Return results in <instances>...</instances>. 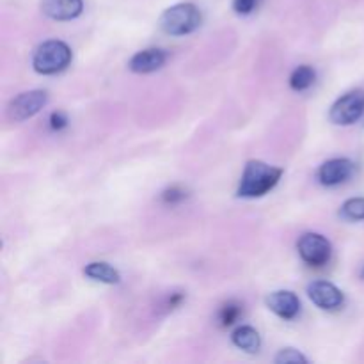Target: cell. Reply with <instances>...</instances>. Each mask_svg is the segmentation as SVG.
Listing matches in <instances>:
<instances>
[{"mask_svg":"<svg viewBox=\"0 0 364 364\" xmlns=\"http://www.w3.org/2000/svg\"><path fill=\"white\" fill-rule=\"evenodd\" d=\"M283 176V169L269 166L262 160H249L242 174L238 196L240 198H262L272 191Z\"/></svg>","mask_w":364,"mask_h":364,"instance_id":"obj_1","label":"cell"},{"mask_svg":"<svg viewBox=\"0 0 364 364\" xmlns=\"http://www.w3.org/2000/svg\"><path fill=\"white\" fill-rule=\"evenodd\" d=\"M201 21V11L194 4H176L164 11L160 16V27L169 36H185L199 28Z\"/></svg>","mask_w":364,"mask_h":364,"instance_id":"obj_2","label":"cell"},{"mask_svg":"<svg viewBox=\"0 0 364 364\" xmlns=\"http://www.w3.org/2000/svg\"><path fill=\"white\" fill-rule=\"evenodd\" d=\"M71 63V48L63 41H46L36 48L32 66L41 75H53L63 71Z\"/></svg>","mask_w":364,"mask_h":364,"instance_id":"obj_3","label":"cell"},{"mask_svg":"<svg viewBox=\"0 0 364 364\" xmlns=\"http://www.w3.org/2000/svg\"><path fill=\"white\" fill-rule=\"evenodd\" d=\"M297 249L301 258L311 267L326 265L331 259V252H333L331 242L318 233L302 235L297 244Z\"/></svg>","mask_w":364,"mask_h":364,"instance_id":"obj_4","label":"cell"},{"mask_svg":"<svg viewBox=\"0 0 364 364\" xmlns=\"http://www.w3.org/2000/svg\"><path fill=\"white\" fill-rule=\"evenodd\" d=\"M364 114V91L355 89V91L347 92L341 96L331 109V121L336 124H352Z\"/></svg>","mask_w":364,"mask_h":364,"instance_id":"obj_5","label":"cell"},{"mask_svg":"<svg viewBox=\"0 0 364 364\" xmlns=\"http://www.w3.org/2000/svg\"><path fill=\"white\" fill-rule=\"evenodd\" d=\"M46 102H48V96H46L45 91L21 92L20 96L11 100V103L7 105V117L11 121L20 123V121L36 116L46 105Z\"/></svg>","mask_w":364,"mask_h":364,"instance_id":"obj_6","label":"cell"},{"mask_svg":"<svg viewBox=\"0 0 364 364\" xmlns=\"http://www.w3.org/2000/svg\"><path fill=\"white\" fill-rule=\"evenodd\" d=\"M308 295L320 309H327V311L340 309L345 302L340 288L334 287L333 283H327V281H315V283L309 284Z\"/></svg>","mask_w":364,"mask_h":364,"instance_id":"obj_7","label":"cell"},{"mask_svg":"<svg viewBox=\"0 0 364 364\" xmlns=\"http://www.w3.org/2000/svg\"><path fill=\"white\" fill-rule=\"evenodd\" d=\"M354 162H350L348 159L327 160V162L318 169V180L322 185L334 187V185H340L343 183V181H347L348 178L354 174Z\"/></svg>","mask_w":364,"mask_h":364,"instance_id":"obj_8","label":"cell"},{"mask_svg":"<svg viewBox=\"0 0 364 364\" xmlns=\"http://www.w3.org/2000/svg\"><path fill=\"white\" fill-rule=\"evenodd\" d=\"M267 306L272 313H276L277 316L284 320H291L299 315L301 311V301H299L297 295L294 291L288 290H279L274 291L267 297Z\"/></svg>","mask_w":364,"mask_h":364,"instance_id":"obj_9","label":"cell"},{"mask_svg":"<svg viewBox=\"0 0 364 364\" xmlns=\"http://www.w3.org/2000/svg\"><path fill=\"white\" fill-rule=\"evenodd\" d=\"M41 9L52 20L68 21L80 16L84 2L82 0H43Z\"/></svg>","mask_w":364,"mask_h":364,"instance_id":"obj_10","label":"cell"},{"mask_svg":"<svg viewBox=\"0 0 364 364\" xmlns=\"http://www.w3.org/2000/svg\"><path fill=\"white\" fill-rule=\"evenodd\" d=\"M167 53L160 48H148L137 52L128 63V68L135 73H151V71L160 70L166 64Z\"/></svg>","mask_w":364,"mask_h":364,"instance_id":"obj_11","label":"cell"},{"mask_svg":"<svg viewBox=\"0 0 364 364\" xmlns=\"http://www.w3.org/2000/svg\"><path fill=\"white\" fill-rule=\"evenodd\" d=\"M231 340H233L235 347L249 352V354H255L262 347V338H259L258 331L249 326H242L235 329L233 334H231Z\"/></svg>","mask_w":364,"mask_h":364,"instance_id":"obj_12","label":"cell"},{"mask_svg":"<svg viewBox=\"0 0 364 364\" xmlns=\"http://www.w3.org/2000/svg\"><path fill=\"white\" fill-rule=\"evenodd\" d=\"M84 274L92 281H98V283H105V284H117L121 281L119 272L116 269L109 265V263H89L87 267L84 269Z\"/></svg>","mask_w":364,"mask_h":364,"instance_id":"obj_13","label":"cell"},{"mask_svg":"<svg viewBox=\"0 0 364 364\" xmlns=\"http://www.w3.org/2000/svg\"><path fill=\"white\" fill-rule=\"evenodd\" d=\"M316 73L311 66H299L290 77V87L294 91H306L315 84Z\"/></svg>","mask_w":364,"mask_h":364,"instance_id":"obj_14","label":"cell"},{"mask_svg":"<svg viewBox=\"0 0 364 364\" xmlns=\"http://www.w3.org/2000/svg\"><path fill=\"white\" fill-rule=\"evenodd\" d=\"M242 316V304L237 301H230L219 309V315H217V320H219L220 327H230L237 322Z\"/></svg>","mask_w":364,"mask_h":364,"instance_id":"obj_15","label":"cell"},{"mask_svg":"<svg viewBox=\"0 0 364 364\" xmlns=\"http://www.w3.org/2000/svg\"><path fill=\"white\" fill-rule=\"evenodd\" d=\"M341 217L348 220H363L364 219V198L348 199L341 206Z\"/></svg>","mask_w":364,"mask_h":364,"instance_id":"obj_16","label":"cell"},{"mask_svg":"<svg viewBox=\"0 0 364 364\" xmlns=\"http://www.w3.org/2000/svg\"><path fill=\"white\" fill-rule=\"evenodd\" d=\"M277 364H288V363H308V359L295 348H283L279 354L276 355Z\"/></svg>","mask_w":364,"mask_h":364,"instance_id":"obj_17","label":"cell"},{"mask_svg":"<svg viewBox=\"0 0 364 364\" xmlns=\"http://www.w3.org/2000/svg\"><path fill=\"white\" fill-rule=\"evenodd\" d=\"M185 198H187V192H185L183 188H180V187H171V188H167V191L162 194L164 201L171 203V205L183 201Z\"/></svg>","mask_w":364,"mask_h":364,"instance_id":"obj_18","label":"cell"},{"mask_svg":"<svg viewBox=\"0 0 364 364\" xmlns=\"http://www.w3.org/2000/svg\"><path fill=\"white\" fill-rule=\"evenodd\" d=\"M258 0H233V9L238 14H249L256 7Z\"/></svg>","mask_w":364,"mask_h":364,"instance_id":"obj_19","label":"cell"},{"mask_svg":"<svg viewBox=\"0 0 364 364\" xmlns=\"http://www.w3.org/2000/svg\"><path fill=\"white\" fill-rule=\"evenodd\" d=\"M50 127L52 130H63V128L68 127V117L64 112H53L50 116Z\"/></svg>","mask_w":364,"mask_h":364,"instance_id":"obj_20","label":"cell"}]
</instances>
